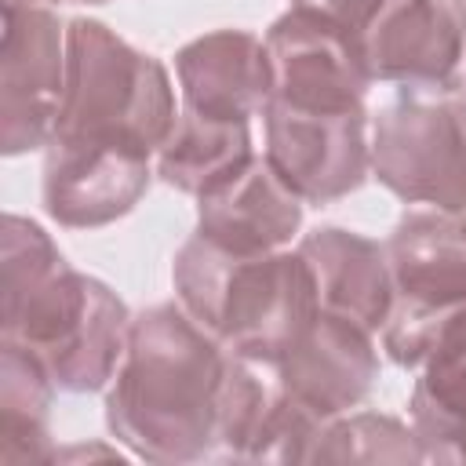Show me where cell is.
<instances>
[{
  "label": "cell",
  "mask_w": 466,
  "mask_h": 466,
  "mask_svg": "<svg viewBox=\"0 0 466 466\" xmlns=\"http://www.w3.org/2000/svg\"><path fill=\"white\" fill-rule=\"evenodd\" d=\"M229 360L233 350L197 324L182 302L149 306L131 320L106 397L113 437L146 462L215 459Z\"/></svg>",
  "instance_id": "obj_1"
},
{
  "label": "cell",
  "mask_w": 466,
  "mask_h": 466,
  "mask_svg": "<svg viewBox=\"0 0 466 466\" xmlns=\"http://www.w3.org/2000/svg\"><path fill=\"white\" fill-rule=\"evenodd\" d=\"M127 306L76 273L51 237L18 215L0 226V335L29 350L55 390L91 393L113 382L127 350Z\"/></svg>",
  "instance_id": "obj_2"
},
{
  "label": "cell",
  "mask_w": 466,
  "mask_h": 466,
  "mask_svg": "<svg viewBox=\"0 0 466 466\" xmlns=\"http://www.w3.org/2000/svg\"><path fill=\"white\" fill-rule=\"evenodd\" d=\"M182 309L226 350L273 364L320 313L317 284L295 251L237 255L193 233L171 266Z\"/></svg>",
  "instance_id": "obj_3"
},
{
  "label": "cell",
  "mask_w": 466,
  "mask_h": 466,
  "mask_svg": "<svg viewBox=\"0 0 466 466\" xmlns=\"http://www.w3.org/2000/svg\"><path fill=\"white\" fill-rule=\"evenodd\" d=\"M175 127L167 69L113 29L76 18L66 29V91L51 142L157 153Z\"/></svg>",
  "instance_id": "obj_4"
},
{
  "label": "cell",
  "mask_w": 466,
  "mask_h": 466,
  "mask_svg": "<svg viewBox=\"0 0 466 466\" xmlns=\"http://www.w3.org/2000/svg\"><path fill=\"white\" fill-rule=\"evenodd\" d=\"M342 36L368 80L451 87L466 51L462 0H291Z\"/></svg>",
  "instance_id": "obj_5"
},
{
  "label": "cell",
  "mask_w": 466,
  "mask_h": 466,
  "mask_svg": "<svg viewBox=\"0 0 466 466\" xmlns=\"http://www.w3.org/2000/svg\"><path fill=\"white\" fill-rule=\"evenodd\" d=\"M371 171L408 204L466 211V91L400 87L375 116Z\"/></svg>",
  "instance_id": "obj_6"
},
{
  "label": "cell",
  "mask_w": 466,
  "mask_h": 466,
  "mask_svg": "<svg viewBox=\"0 0 466 466\" xmlns=\"http://www.w3.org/2000/svg\"><path fill=\"white\" fill-rule=\"evenodd\" d=\"M266 160L309 204L353 193L371 171L368 109H317L269 98Z\"/></svg>",
  "instance_id": "obj_7"
},
{
  "label": "cell",
  "mask_w": 466,
  "mask_h": 466,
  "mask_svg": "<svg viewBox=\"0 0 466 466\" xmlns=\"http://www.w3.org/2000/svg\"><path fill=\"white\" fill-rule=\"evenodd\" d=\"M66 91V33L36 4L4 0L0 146L7 157L47 146Z\"/></svg>",
  "instance_id": "obj_8"
},
{
  "label": "cell",
  "mask_w": 466,
  "mask_h": 466,
  "mask_svg": "<svg viewBox=\"0 0 466 466\" xmlns=\"http://www.w3.org/2000/svg\"><path fill=\"white\" fill-rule=\"evenodd\" d=\"M273 368L299 404L331 422L371 393L379 379V353L368 328L320 309L273 360Z\"/></svg>",
  "instance_id": "obj_9"
},
{
  "label": "cell",
  "mask_w": 466,
  "mask_h": 466,
  "mask_svg": "<svg viewBox=\"0 0 466 466\" xmlns=\"http://www.w3.org/2000/svg\"><path fill=\"white\" fill-rule=\"evenodd\" d=\"M149 189V157L87 146L47 142L44 157V208L58 226L91 229L127 215Z\"/></svg>",
  "instance_id": "obj_10"
},
{
  "label": "cell",
  "mask_w": 466,
  "mask_h": 466,
  "mask_svg": "<svg viewBox=\"0 0 466 466\" xmlns=\"http://www.w3.org/2000/svg\"><path fill=\"white\" fill-rule=\"evenodd\" d=\"M266 51L273 66V95L291 106L317 109H364L368 76L324 22L288 11L266 33Z\"/></svg>",
  "instance_id": "obj_11"
},
{
  "label": "cell",
  "mask_w": 466,
  "mask_h": 466,
  "mask_svg": "<svg viewBox=\"0 0 466 466\" xmlns=\"http://www.w3.org/2000/svg\"><path fill=\"white\" fill-rule=\"evenodd\" d=\"M175 73L182 84V109L218 120H251L273 95L266 40L244 29H215L189 40L175 55Z\"/></svg>",
  "instance_id": "obj_12"
},
{
  "label": "cell",
  "mask_w": 466,
  "mask_h": 466,
  "mask_svg": "<svg viewBox=\"0 0 466 466\" xmlns=\"http://www.w3.org/2000/svg\"><path fill=\"white\" fill-rule=\"evenodd\" d=\"M302 226V197L262 157L197 200V233L237 255L280 251Z\"/></svg>",
  "instance_id": "obj_13"
},
{
  "label": "cell",
  "mask_w": 466,
  "mask_h": 466,
  "mask_svg": "<svg viewBox=\"0 0 466 466\" xmlns=\"http://www.w3.org/2000/svg\"><path fill=\"white\" fill-rule=\"evenodd\" d=\"M397 306L448 309L466 302V211L400 215L386 244Z\"/></svg>",
  "instance_id": "obj_14"
},
{
  "label": "cell",
  "mask_w": 466,
  "mask_h": 466,
  "mask_svg": "<svg viewBox=\"0 0 466 466\" xmlns=\"http://www.w3.org/2000/svg\"><path fill=\"white\" fill-rule=\"evenodd\" d=\"M299 255L313 273L317 302L324 313L346 317L368 331L386 328L397 306V291L382 244L339 226H324L299 240Z\"/></svg>",
  "instance_id": "obj_15"
},
{
  "label": "cell",
  "mask_w": 466,
  "mask_h": 466,
  "mask_svg": "<svg viewBox=\"0 0 466 466\" xmlns=\"http://www.w3.org/2000/svg\"><path fill=\"white\" fill-rule=\"evenodd\" d=\"M251 131L248 120H218L193 109H182L175 116L171 135L157 149V175L189 193L204 197L240 175L251 164Z\"/></svg>",
  "instance_id": "obj_16"
},
{
  "label": "cell",
  "mask_w": 466,
  "mask_h": 466,
  "mask_svg": "<svg viewBox=\"0 0 466 466\" xmlns=\"http://www.w3.org/2000/svg\"><path fill=\"white\" fill-rule=\"evenodd\" d=\"M51 375L22 346L0 350V466H29L58 459L47 430Z\"/></svg>",
  "instance_id": "obj_17"
},
{
  "label": "cell",
  "mask_w": 466,
  "mask_h": 466,
  "mask_svg": "<svg viewBox=\"0 0 466 466\" xmlns=\"http://www.w3.org/2000/svg\"><path fill=\"white\" fill-rule=\"evenodd\" d=\"M422 441L393 415L357 411L339 415L324 426L309 462H422Z\"/></svg>",
  "instance_id": "obj_18"
},
{
  "label": "cell",
  "mask_w": 466,
  "mask_h": 466,
  "mask_svg": "<svg viewBox=\"0 0 466 466\" xmlns=\"http://www.w3.org/2000/svg\"><path fill=\"white\" fill-rule=\"evenodd\" d=\"M15 4H40V0H15Z\"/></svg>",
  "instance_id": "obj_19"
},
{
  "label": "cell",
  "mask_w": 466,
  "mask_h": 466,
  "mask_svg": "<svg viewBox=\"0 0 466 466\" xmlns=\"http://www.w3.org/2000/svg\"><path fill=\"white\" fill-rule=\"evenodd\" d=\"M80 4H102V0H80Z\"/></svg>",
  "instance_id": "obj_20"
},
{
  "label": "cell",
  "mask_w": 466,
  "mask_h": 466,
  "mask_svg": "<svg viewBox=\"0 0 466 466\" xmlns=\"http://www.w3.org/2000/svg\"><path fill=\"white\" fill-rule=\"evenodd\" d=\"M462 91H466V87H462Z\"/></svg>",
  "instance_id": "obj_21"
}]
</instances>
